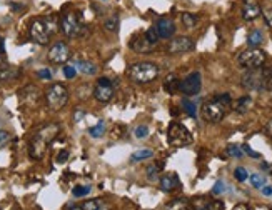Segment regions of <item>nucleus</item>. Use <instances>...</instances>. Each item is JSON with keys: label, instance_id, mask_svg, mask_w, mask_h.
I'll return each mask as SVG.
<instances>
[{"label": "nucleus", "instance_id": "1", "mask_svg": "<svg viewBox=\"0 0 272 210\" xmlns=\"http://www.w3.org/2000/svg\"><path fill=\"white\" fill-rule=\"evenodd\" d=\"M59 130L61 129H59L57 124H47L35 132V135L32 137L30 145H29V154L34 160H42L45 157L49 145L55 137H57Z\"/></svg>", "mask_w": 272, "mask_h": 210}, {"label": "nucleus", "instance_id": "2", "mask_svg": "<svg viewBox=\"0 0 272 210\" xmlns=\"http://www.w3.org/2000/svg\"><path fill=\"white\" fill-rule=\"evenodd\" d=\"M230 104H232V97L229 94H217L210 100H207L202 107V117L209 124H219L222 118L227 115Z\"/></svg>", "mask_w": 272, "mask_h": 210}, {"label": "nucleus", "instance_id": "3", "mask_svg": "<svg viewBox=\"0 0 272 210\" xmlns=\"http://www.w3.org/2000/svg\"><path fill=\"white\" fill-rule=\"evenodd\" d=\"M126 74L134 84H150L159 77L160 68L154 62H137L129 65Z\"/></svg>", "mask_w": 272, "mask_h": 210}, {"label": "nucleus", "instance_id": "4", "mask_svg": "<svg viewBox=\"0 0 272 210\" xmlns=\"http://www.w3.org/2000/svg\"><path fill=\"white\" fill-rule=\"evenodd\" d=\"M59 25H61L62 34L68 39H77L85 34V24L79 12H66Z\"/></svg>", "mask_w": 272, "mask_h": 210}, {"label": "nucleus", "instance_id": "5", "mask_svg": "<svg viewBox=\"0 0 272 210\" xmlns=\"http://www.w3.org/2000/svg\"><path fill=\"white\" fill-rule=\"evenodd\" d=\"M68 100V90L64 84H52L45 90V102H47V107L52 112H59L66 107Z\"/></svg>", "mask_w": 272, "mask_h": 210}, {"label": "nucleus", "instance_id": "6", "mask_svg": "<svg viewBox=\"0 0 272 210\" xmlns=\"http://www.w3.org/2000/svg\"><path fill=\"white\" fill-rule=\"evenodd\" d=\"M266 52L259 47H249L246 50H242L237 57V63L239 67L246 68V70H251V68H259L266 63Z\"/></svg>", "mask_w": 272, "mask_h": 210}, {"label": "nucleus", "instance_id": "7", "mask_svg": "<svg viewBox=\"0 0 272 210\" xmlns=\"http://www.w3.org/2000/svg\"><path fill=\"white\" fill-rule=\"evenodd\" d=\"M167 140L172 147H186L192 144V134L179 122H172L167 130Z\"/></svg>", "mask_w": 272, "mask_h": 210}, {"label": "nucleus", "instance_id": "8", "mask_svg": "<svg viewBox=\"0 0 272 210\" xmlns=\"http://www.w3.org/2000/svg\"><path fill=\"white\" fill-rule=\"evenodd\" d=\"M242 87L249 90H266V77H264V67L251 68L242 75L241 80Z\"/></svg>", "mask_w": 272, "mask_h": 210}, {"label": "nucleus", "instance_id": "9", "mask_svg": "<svg viewBox=\"0 0 272 210\" xmlns=\"http://www.w3.org/2000/svg\"><path fill=\"white\" fill-rule=\"evenodd\" d=\"M115 92V84L107 77H102V79L97 80L95 89H94V97L99 100L100 104H107L112 100Z\"/></svg>", "mask_w": 272, "mask_h": 210}, {"label": "nucleus", "instance_id": "10", "mask_svg": "<svg viewBox=\"0 0 272 210\" xmlns=\"http://www.w3.org/2000/svg\"><path fill=\"white\" fill-rule=\"evenodd\" d=\"M29 32H30V39L39 45H47L50 37H52V34H50V30L47 29V24H45L44 19H35L32 22Z\"/></svg>", "mask_w": 272, "mask_h": 210}, {"label": "nucleus", "instance_id": "11", "mask_svg": "<svg viewBox=\"0 0 272 210\" xmlns=\"http://www.w3.org/2000/svg\"><path fill=\"white\" fill-rule=\"evenodd\" d=\"M49 62L54 65H62L72 57V50L66 42H55L49 50Z\"/></svg>", "mask_w": 272, "mask_h": 210}, {"label": "nucleus", "instance_id": "12", "mask_svg": "<svg viewBox=\"0 0 272 210\" xmlns=\"http://www.w3.org/2000/svg\"><path fill=\"white\" fill-rule=\"evenodd\" d=\"M201 87H202V77L199 72H192V74H189L186 79L181 80V84H179V90L187 95V97H192V95H197L201 92Z\"/></svg>", "mask_w": 272, "mask_h": 210}, {"label": "nucleus", "instance_id": "13", "mask_svg": "<svg viewBox=\"0 0 272 210\" xmlns=\"http://www.w3.org/2000/svg\"><path fill=\"white\" fill-rule=\"evenodd\" d=\"M196 44L191 37H176L172 39L167 45V52L170 55H179V53H187L194 50Z\"/></svg>", "mask_w": 272, "mask_h": 210}, {"label": "nucleus", "instance_id": "14", "mask_svg": "<svg viewBox=\"0 0 272 210\" xmlns=\"http://www.w3.org/2000/svg\"><path fill=\"white\" fill-rule=\"evenodd\" d=\"M191 204L194 210H224V202L209 197H196Z\"/></svg>", "mask_w": 272, "mask_h": 210}, {"label": "nucleus", "instance_id": "15", "mask_svg": "<svg viewBox=\"0 0 272 210\" xmlns=\"http://www.w3.org/2000/svg\"><path fill=\"white\" fill-rule=\"evenodd\" d=\"M261 15V5L257 0H244L242 2V19L251 22Z\"/></svg>", "mask_w": 272, "mask_h": 210}, {"label": "nucleus", "instance_id": "16", "mask_svg": "<svg viewBox=\"0 0 272 210\" xmlns=\"http://www.w3.org/2000/svg\"><path fill=\"white\" fill-rule=\"evenodd\" d=\"M129 45H131V49L137 53H149L152 52V49L155 47V45H152L149 40L145 39V35H136V37H132Z\"/></svg>", "mask_w": 272, "mask_h": 210}, {"label": "nucleus", "instance_id": "17", "mask_svg": "<svg viewBox=\"0 0 272 210\" xmlns=\"http://www.w3.org/2000/svg\"><path fill=\"white\" fill-rule=\"evenodd\" d=\"M155 29H157L160 39H170L176 34V24L170 19H159L157 24H155Z\"/></svg>", "mask_w": 272, "mask_h": 210}, {"label": "nucleus", "instance_id": "18", "mask_svg": "<svg viewBox=\"0 0 272 210\" xmlns=\"http://www.w3.org/2000/svg\"><path fill=\"white\" fill-rule=\"evenodd\" d=\"M181 187V180H179L177 173H165L160 179V190L162 192H174Z\"/></svg>", "mask_w": 272, "mask_h": 210}, {"label": "nucleus", "instance_id": "19", "mask_svg": "<svg viewBox=\"0 0 272 210\" xmlns=\"http://www.w3.org/2000/svg\"><path fill=\"white\" fill-rule=\"evenodd\" d=\"M18 74H20V70H18L17 67L8 65V63L0 65V80H13L17 79Z\"/></svg>", "mask_w": 272, "mask_h": 210}, {"label": "nucleus", "instance_id": "20", "mask_svg": "<svg viewBox=\"0 0 272 210\" xmlns=\"http://www.w3.org/2000/svg\"><path fill=\"white\" fill-rule=\"evenodd\" d=\"M84 210H109V205L102 199H90L80 205Z\"/></svg>", "mask_w": 272, "mask_h": 210}, {"label": "nucleus", "instance_id": "21", "mask_svg": "<svg viewBox=\"0 0 272 210\" xmlns=\"http://www.w3.org/2000/svg\"><path fill=\"white\" fill-rule=\"evenodd\" d=\"M77 68V70H80L82 74L85 75H95L97 74V67L94 65L92 62H85V60H77L75 65H73Z\"/></svg>", "mask_w": 272, "mask_h": 210}, {"label": "nucleus", "instance_id": "22", "mask_svg": "<svg viewBox=\"0 0 272 210\" xmlns=\"http://www.w3.org/2000/svg\"><path fill=\"white\" fill-rule=\"evenodd\" d=\"M262 40H264V35H262L261 30H252L249 32L247 35V44L249 47H259V45L262 44Z\"/></svg>", "mask_w": 272, "mask_h": 210}, {"label": "nucleus", "instance_id": "23", "mask_svg": "<svg viewBox=\"0 0 272 210\" xmlns=\"http://www.w3.org/2000/svg\"><path fill=\"white\" fill-rule=\"evenodd\" d=\"M179 84H181V80H179L176 75H169L164 82V89L167 90L169 94H176L179 90Z\"/></svg>", "mask_w": 272, "mask_h": 210}, {"label": "nucleus", "instance_id": "24", "mask_svg": "<svg viewBox=\"0 0 272 210\" xmlns=\"http://www.w3.org/2000/svg\"><path fill=\"white\" fill-rule=\"evenodd\" d=\"M251 107H252V99L249 97V95H246V97H241L236 102V112H239V113L249 112V108Z\"/></svg>", "mask_w": 272, "mask_h": 210}, {"label": "nucleus", "instance_id": "25", "mask_svg": "<svg viewBox=\"0 0 272 210\" xmlns=\"http://www.w3.org/2000/svg\"><path fill=\"white\" fill-rule=\"evenodd\" d=\"M152 155H154V152L149 149H144V150H136L132 155H131V162H142V160H147V158H150Z\"/></svg>", "mask_w": 272, "mask_h": 210}, {"label": "nucleus", "instance_id": "26", "mask_svg": "<svg viewBox=\"0 0 272 210\" xmlns=\"http://www.w3.org/2000/svg\"><path fill=\"white\" fill-rule=\"evenodd\" d=\"M164 210H187V200L186 199H176L169 202L164 207Z\"/></svg>", "mask_w": 272, "mask_h": 210}, {"label": "nucleus", "instance_id": "27", "mask_svg": "<svg viewBox=\"0 0 272 210\" xmlns=\"http://www.w3.org/2000/svg\"><path fill=\"white\" fill-rule=\"evenodd\" d=\"M105 134V124L104 120H99V124H97L95 127H90L89 129V135L92 137V139H100Z\"/></svg>", "mask_w": 272, "mask_h": 210}, {"label": "nucleus", "instance_id": "28", "mask_svg": "<svg viewBox=\"0 0 272 210\" xmlns=\"http://www.w3.org/2000/svg\"><path fill=\"white\" fill-rule=\"evenodd\" d=\"M261 15L264 17L267 27H272V5L271 3H266V5L261 7Z\"/></svg>", "mask_w": 272, "mask_h": 210}, {"label": "nucleus", "instance_id": "29", "mask_svg": "<svg viewBox=\"0 0 272 210\" xmlns=\"http://www.w3.org/2000/svg\"><path fill=\"white\" fill-rule=\"evenodd\" d=\"M144 35H145V39L149 40V42H150L152 45H157V44H159L160 37H159V32H157V29H155V25H154V27H150V29L147 30Z\"/></svg>", "mask_w": 272, "mask_h": 210}, {"label": "nucleus", "instance_id": "30", "mask_svg": "<svg viewBox=\"0 0 272 210\" xmlns=\"http://www.w3.org/2000/svg\"><path fill=\"white\" fill-rule=\"evenodd\" d=\"M182 108L186 110V113L189 117H196L197 115V108H196V104L191 102V100L184 99L182 100Z\"/></svg>", "mask_w": 272, "mask_h": 210}, {"label": "nucleus", "instance_id": "31", "mask_svg": "<svg viewBox=\"0 0 272 210\" xmlns=\"http://www.w3.org/2000/svg\"><path fill=\"white\" fill-rule=\"evenodd\" d=\"M182 24L187 27V29H194L197 24V17L194 13H182Z\"/></svg>", "mask_w": 272, "mask_h": 210}, {"label": "nucleus", "instance_id": "32", "mask_svg": "<svg viewBox=\"0 0 272 210\" xmlns=\"http://www.w3.org/2000/svg\"><path fill=\"white\" fill-rule=\"evenodd\" d=\"M134 137H136V139H147V137H149V127L147 125L136 127V130H134Z\"/></svg>", "mask_w": 272, "mask_h": 210}, {"label": "nucleus", "instance_id": "33", "mask_svg": "<svg viewBox=\"0 0 272 210\" xmlns=\"http://www.w3.org/2000/svg\"><path fill=\"white\" fill-rule=\"evenodd\" d=\"M73 197H85V195L90 194V187L89 185H79L72 190Z\"/></svg>", "mask_w": 272, "mask_h": 210}, {"label": "nucleus", "instance_id": "34", "mask_svg": "<svg viewBox=\"0 0 272 210\" xmlns=\"http://www.w3.org/2000/svg\"><path fill=\"white\" fill-rule=\"evenodd\" d=\"M227 154L230 155V157H236V158L244 157V150H242V147H239V145H229Z\"/></svg>", "mask_w": 272, "mask_h": 210}, {"label": "nucleus", "instance_id": "35", "mask_svg": "<svg viewBox=\"0 0 272 210\" xmlns=\"http://www.w3.org/2000/svg\"><path fill=\"white\" fill-rule=\"evenodd\" d=\"M249 180H251L254 189H261V187L264 185V177H261L259 173H252V175L249 177Z\"/></svg>", "mask_w": 272, "mask_h": 210}, {"label": "nucleus", "instance_id": "36", "mask_svg": "<svg viewBox=\"0 0 272 210\" xmlns=\"http://www.w3.org/2000/svg\"><path fill=\"white\" fill-rule=\"evenodd\" d=\"M234 177H236L239 182H246L249 179V173L244 167H237L236 170H234Z\"/></svg>", "mask_w": 272, "mask_h": 210}, {"label": "nucleus", "instance_id": "37", "mask_svg": "<svg viewBox=\"0 0 272 210\" xmlns=\"http://www.w3.org/2000/svg\"><path fill=\"white\" fill-rule=\"evenodd\" d=\"M10 139H12L10 132H7V130H0V149L7 147L8 142H10Z\"/></svg>", "mask_w": 272, "mask_h": 210}, {"label": "nucleus", "instance_id": "38", "mask_svg": "<svg viewBox=\"0 0 272 210\" xmlns=\"http://www.w3.org/2000/svg\"><path fill=\"white\" fill-rule=\"evenodd\" d=\"M264 77H266V90H272V65L264 67Z\"/></svg>", "mask_w": 272, "mask_h": 210}, {"label": "nucleus", "instance_id": "39", "mask_svg": "<svg viewBox=\"0 0 272 210\" xmlns=\"http://www.w3.org/2000/svg\"><path fill=\"white\" fill-rule=\"evenodd\" d=\"M64 75H66V79H75V75H77V68L73 67V65H66L64 67Z\"/></svg>", "mask_w": 272, "mask_h": 210}, {"label": "nucleus", "instance_id": "40", "mask_svg": "<svg viewBox=\"0 0 272 210\" xmlns=\"http://www.w3.org/2000/svg\"><path fill=\"white\" fill-rule=\"evenodd\" d=\"M225 190H227V187H225V184H224L222 180H217V182H215L214 189H212V192H214L215 195H220V194H224Z\"/></svg>", "mask_w": 272, "mask_h": 210}, {"label": "nucleus", "instance_id": "41", "mask_svg": "<svg viewBox=\"0 0 272 210\" xmlns=\"http://www.w3.org/2000/svg\"><path fill=\"white\" fill-rule=\"evenodd\" d=\"M37 77H39V79H44V80H50L52 79V74H50L49 68H44V70L37 72Z\"/></svg>", "mask_w": 272, "mask_h": 210}, {"label": "nucleus", "instance_id": "42", "mask_svg": "<svg viewBox=\"0 0 272 210\" xmlns=\"http://www.w3.org/2000/svg\"><path fill=\"white\" fill-rule=\"evenodd\" d=\"M242 150H244V152H246L247 155H251L252 158H261V154H259V152H254V150L249 147L247 144H246V145H242Z\"/></svg>", "mask_w": 272, "mask_h": 210}, {"label": "nucleus", "instance_id": "43", "mask_svg": "<svg viewBox=\"0 0 272 210\" xmlns=\"http://www.w3.org/2000/svg\"><path fill=\"white\" fill-rule=\"evenodd\" d=\"M117 24H119L117 19H110V20L105 22V29L110 30V32H115L117 30Z\"/></svg>", "mask_w": 272, "mask_h": 210}, {"label": "nucleus", "instance_id": "44", "mask_svg": "<svg viewBox=\"0 0 272 210\" xmlns=\"http://www.w3.org/2000/svg\"><path fill=\"white\" fill-rule=\"evenodd\" d=\"M147 173H149V179H150V180H154V179H157L159 168L152 165V167H149V168H147Z\"/></svg>", "mask_w": 272, "mask_h": 210}, {"label": "nucleus", "instance_id": "45", "mask_svg": "<svg viewBox=\"0 0 272 210\" xmlns=\"http://www.w3.org/2000/svg\"><path fill=\"white\" fill-rule=\"evenodd\" d=\"M67 158H68V150H62V152H59V155H57V162L59 163L67 162Z\"/></svg>", "mask_w": 272, "mask_h": 210}, {"label": "nucleus", "instance_id": "46", "mask_svg": "<svg viewBox=\"0 0 272 210\" xmlns=\"http://www.w3.org/2000/svg\"><path fill=\"white\" fill-rule=\"evenodd\" d=\"M261 190H262V194L264 195H272V187L271 185H262Z\"/></svg>", "mask_w": 272, "mask_h": 210}, {"label": "nucleus", "instance_id": "47", "mask_svg": "<svg viewBox=\"0 0 272 210\" xmlns=\"http://www.w3.org/2000/svg\"><path fill=\"white\" fill-rule=\"evenodd\" d=\"M266 134L269 135V137H272V118L269 122H267V125H266Z\"/></svg>", "mask_w": 272, "mask_h": 210}, {"label": "nucleus", "instance_id": "48", "mask_svg": "<svg viewBox=\"0 0 272 210\" xmlns=\"http://www.w3.org/2000/svg\"><path fill=\"white\" fill-rule=\"evenodd\" d=\"M5 53V40L0 37V55H3Z\"/></svg>", "mask_w": 272, "mask_h": 210}, {"label": "nucleus", "instance_id": "49", "mask_svg": "<svg viewBox=\"0 0 272 210\" xmlns=\"http://www.w3.org/2000/svg\"><path fill=\"white\" fill-rule=\"evenodd\" d=\"M70 210H84V209H82V207H72Z\"/></svg>", "mask_w": 272, "mask_h": 210}]
</instances>
